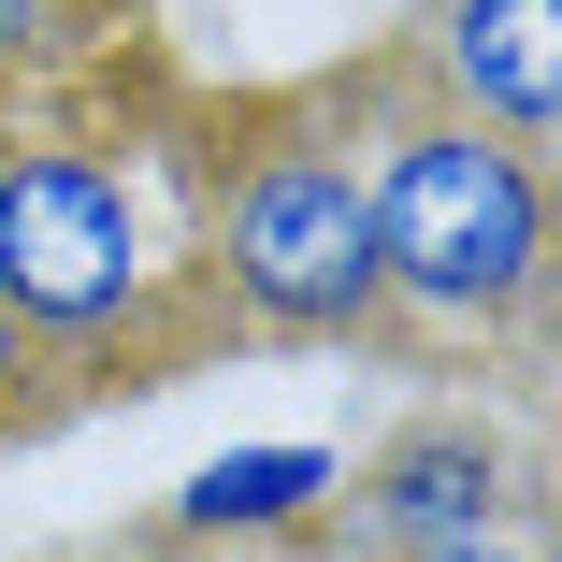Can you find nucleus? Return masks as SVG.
<instances>
[{
	"label": "nucleus",
	"mask_w": 562,
	"mask_h": 562,
	"mask_svg": "<svg viewBox=\"0 0 562 562\" xmlns=\"http://www.w3.org/2000/svg\"><path fill=\"white\" fill-rule=\"evenodd\" d=\"M188 216H202V145L159 159L131 131H87V116L0 131V317L30 331L58 404L173 390L216 347Z\"/></svg>",
	"instance_id": "1"
},
{
	"label": "nucleus",
	"mask_w": 562,
	"mask_h": 562,
	"mask_svg": "<svg viewBox=\"0 0 562 562\" xmlns=\"http://www.w3.org/2000/svg\"><path fill=\"white\" fill-rule=\"evenodd\" d=\"M188 260H202L216 347H375V331H390L375 202H361V145H347V87L246 101V116L202 131Z\"/></svg>",
	"instance_id": "2"
},
{
	"label": "nucleus",
	"mask_w": 562,
	"mask_h": 562,
	"mask_svg": "<svg viewBox=\"0 0 562 562\" xmlns=\"http://www.w3.org/2000/svg\"><path fill=\"white\" fill-rule=\"evenodd\" d=\"M347 145H361V202H375L390 331H432V347L533 331V303H548V159L418 101L390 58L347 72Z\"/></svg>",
	"instance_id": "3"
},
{
	"label": "nucleus",
	"mask_w": 562,
	"mask_h": 562,
	"mask_svg": "<svg viewBox=\"0 0 562 562\" xmlns=\"http://www.w3.org/2000/svg\"><path fill=\"white\" fill-rule=\"evenodd\" d=\"M548 519V476H533V447L476 404H432L404 432H375L347 491H331L317 519V562H418V548H462V533H519Z\"/></svg>",
	"instance_id": "4"
},
{
	"label": "nucleus",
	"mask_w": 562,
	"mask_h": 562,
	"mask_svg": "<svg viewBox=\"0 0 562 562\" xmlns=\"http://www.w3.org/2000/svg\"><path fill=\"white\" fill-rule=\"evenodd\" d=\"M390 72L447 116H476L491 145L548 159L562 145V0H404Z\"/></svg>",
	"instance_id": "5"
},
{
	"label": "nucleus",
	"mask_w": 562,
	"mask_h": 562,
	"mask_svg": "<svg viewBox=\"0 0 562 562\" xmlns=\"http://www.w3.org/2000/svg\"><path fill=\"white\" fill-rule=\"evenodd\" d=\"M331 491H347V447H317V432L216 447V462H188V491L159 505V548H289V533L331 519Z\"/></svg>",
	"instance_id": "6"
},
{
	"label": "nucleus",
	"mask_w": 562,
	"mask_h": 562,
	"mask_svg": "<svg viewBox=\"0 0 562 562\" xmlns=\"http://www.w3.org/2000/svg\"><path fill=\"white\" fill-rule=\"evenodd\" d=\"M72 58V0H0V101Z\"/></svg>",
	"instance_id": "7"
},
{
	"label": "nucleus",
	"mask_w": 562,
	"mask_h": 562,
	"mask_svg": "<svg viewBox=\"0 0 562 562\" xmlns=\"http://www.w3.org/2000/svg\"><path fill=\"white\" fill-rule=\"evenodd\" d=\"M44 418H58V390H44V361H30V331L0 317V447H15V432H44Z\"/></svg>",
	"instance_id": "8"
},
{
	"label": "nucleus",
	"mask_w": 562,
	"mask_h": 562,
	"mask_svg": "<svg viewBox=\"0 0 562 562\" xmlns=\"http://www.w3.org/2000/svg\"><path fill=\"white\" fill-rule=\"evenodd\" d=\"M418 562H548V533L519 519V533H462V548H418Z\"/></svg>",
	"instance_id": "9"
},
{
	"label": "nucleus",
	"mask_w": 562,
	"mask_h": 562,
	"mask_svg": "<svg viewBox=\"0 0 562 562\" xmlns=\"http://www.w3.org/2000/svg\"><path fill=\"white\" fill-rule=\"evenodd\" d=\"M145 562H317V533H289V548H159L145 533Z\"/></svg>",
	"instance_id": "10"
}]
</instances>
